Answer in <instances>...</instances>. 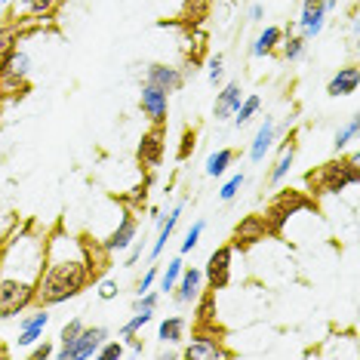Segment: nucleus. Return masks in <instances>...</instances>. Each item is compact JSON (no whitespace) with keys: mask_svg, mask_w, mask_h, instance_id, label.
<instances>
[{"mask_svg":"<svg viewBox=\"0 0 360 360\" xmlns=\"http://www.w3.org/2000/svg\"><path fill=\"white\" fill-rule=\"evenodd\" d=\"M136 231H139V225H136V216H133V212H124V219H120V225L114 228V231H111L108 237H105L102 250H105V252H120V250L133 247V240H136Z\"/></svg>","mask_w":360,"mask_h":360,"instance_id":"nucleus-10","label":"nucleus"},{"mask_svg":"<svg viewBox=\"0 0 360 360\" xmlns=\"http://www.w3.org/2000/svg\"><path fill=\"white\" fill-rule=\"evenodd\" d=\"M46 323H50V314H46L44 308H40L37 314L25 317V321L19 323V345H22V348H31V345H37V342L44 339V330H46Z\"/></svg>","mask_w":360,"mask_h":360,"instance_id":"nucleus-13","label":"nucleus"},{"mask_svg":"<svg viewBox=\"0 0 360 360\" xmlns=\"http://www.w3.org/2000/svg\"><path fill=\"white\" fill-rule=\"evenodd\" d=\"M89 281H93V262H89V250L84 247V240L56 231L46 240V259L37 277L34 302L40 308L62 305V302L80 296Z\"/></svg>","mask_w":360,"mask_h":360,"instance_id":"nucleus-2","label":"nucleus"},{"mask_svg":"<svg viewBox=\"0 0 360 360\" xmlns=\"http://www.w3.org/2000/svg\"><path fill=\"white\" fill-rule=\"evenodd\" d=\"M292 160H296V142H292V139H290V145H283V148H281V158H277L274 169H271V185H281L283 179L290 176Z\"/></svg>","mask_w":360,"mask_h":360,"instance_id":"nucleus-23","label":"nucleus"},{"mask_svg":"<svg viewBox=\"0 0 360 360\" xmlns=\"http://www.w3.org/2000/svg\"><path fill=\"white\" fill-rule=\"evenodd\" d=\"M274 136H277L274 117H265V124L259 127V133H256V139H252V145H250V160L252 163L265 160V154L271 151V145H274Z\"/></svg>","mask_w":360,"mask_h":360,"instance_id":"nucleus-17","label":"nucleus"},{"mask_svg":"<svg viewBox=\"0 0 360 360\" xmlns=\"http://www.w3.org/2000/svg\"><path fill=\"white\" fill-rule=\"evenodd\" d=\"M182 357L185 360H216V357H234L228 348L219 345V339H212V335H198V339H191V345H188L182 351Z\"/></svg>","mask_w":360,"mask_h":360,"instance_id":"nucleus-11","label":"nucleus"},{"mask_svg":"<svg viewBox=\"0 0 360 360\" xmlns=\"http://www.w3.org/2000/svg\"><path fill=\"white\" fill-rule=\"evenodd\" d=\"M281 40H283V31L271 25V28H265V31H262V34H259L256 40H252L250 53L256 56V59H262V56H271V53L277 50V46H281Z\"/></svg>","mask_w":360,"mask_h":360,"instance_id":"nucleus-19","label":"nucleus"},{"mask_svg":"<svg viewBox=\"0 0 360 360\" xmlns=\"http://www.w3.org/2000/svg\"><path fill=\"white\" fill-rule=\"evenodd\" d=\"M56 6H59V0H19L15 19H19V15H25V19H44V15H50Z\"/></svg>","mask_w":360,"mask_h":360,"instance_id":"nucleus-22","label":"nucleus"},{"mask_svg":"<svg viewBox=\"0 0 360 360\" xmlns=\"http://www.w3.org/2000/svg\"><path fill=\"white\" fill-rule=\"evenodd\" d=\"M179 219H182V203L169 210L167 222H160V234H158V240H154V247H151V259H158L160 252H163V247H167V243H169V237H173L176 225H179Z\"/></svg>","mask_w":360,"mask_h":360,"instance_id":"nucleus-20","label":"nucleus"},{"mask_svg":"<svg viewBox=\"0 0 360 360\" xmlns=\"http://www.w3.org/2000/svg\"><path fill=\"white\" fill-rule=\"evenodd\" d=\"M139 105H142V114L151 120L154 127H163L167 124V111H169V96L163 89L145 84L142 86V96H139Z\"/></svg>","mask_w":360,"mask_h":360,"instance_id":"nucleus-6","label":"nucleus"},{"mask_svg":"<svg viewBox=\"0 0 360 360\" xmlns=\"http://www.w3.org/2000/svg\"><path fill=\"white\" fill-rule=\"evenodd\" d=\"M222 77H225V59H222V56H212V59H210V84L219 86V84H222Z\"/></svg>","mask_w":360,"mask_h":360,"instance_id":"nucleus-35","label":"nucleus"},{"mask_svg":"<svg viewBox=\"0 0 360 360\" xmlns=\"http://www.w3.org/2000/svg\"><path fill=\"white\" fill-rule=\"evenodd\" d=\"M305 44H308L305 37H290V40H283V44H281L283 59H286V62H299L302 56H305Z\"/></svg>","mask_w":360,"mask_h":360,"instance_id":"nucleus-28","label":"nucleus"},{"mask_svg":"<svg viewBox=\"0 0 360 360\" xmlns=\"http://www.w3.org/2000/svg\"><path fill=\"white\" fill-rule=\"evenodd\" d=\"M154 281H158V265H151L148 271H145L142 281H139V286H136V292H139V296H142V292H148L151 286H154Z\"/></svg>","mask_w":360,"mask_h":360,"instance_id":"nucleus-38","label":"nucleus"},{"mask_svg":"<svg viewBox=\"0 0 360 360\" xmlns=\"http://www.w3.org/2000/svg\"><path fill=\"white\" fill-rule=\"evenodd\" d=\"M323 6H326V13H330V10H335V6H339V0H323Z\"/></svg>","mask_w":360,"mask_h":360,"instance_id":"nucleus-44","label":"nucleus"},{"mask_svg":"<svg viewBox=\"0 0 360 360\" xmlns=\"http://www.w3.org/2000/svg\"><path fill=\"white\" fill-rule=\"evenodd\" d=\"M354 136H357V117H351L345 127L339 129V133H335V151H342V148H348L351 142H354Z\"/></svg>","mask_w":360,"mask_h":360,"instance_id":"nucleus-30","label":"nucleus"},{"mask_svg":"<svg viewBox=\"0 0 360 360\" xmlns=\"http://www.w3.org/2000/svg\"><path fill=\"white\" fill-rule=\"evenodd\" d=\"M262 108V99L259 96H243V102L237 105V111H234V127L240 129V127H247L252 117H256V111Z\"/></svg>","mask_w":360,"mask_h":360,"instance_id":"nucleus-25","label":"nucleus"},{"mask_svg":"<svg viewBox=\"0 0 360 360\" xmlns=\"http://www.w3.org/2000/svg\"><path fill=\"white\" fill-rule=\"evenodd\" d=\"M357 84H360V71L354 68V65H351V68H339V75L330 80L326 93H330L333 99H342V96L357 93Z\"/></svg>","mask_w":360,"mask_h":360,"instance_id":"nucleus-18","label":"nucleus"},{"mask_svg":"<svg viewBox=\"0 0 360 360\" xmlns=\"http://www.w3.org/2000/svg\"><path fill=\"white\" fill-rule=\"evenodd\" d=\"M179 274H182V256H176V259L167 262V271H163V277H160V292H173Z\"/></svg>","mask_w":360,"mask_h":360,"instance_id":"nucleus-27","label":"nucleus"},{"mask_svg":"<svg viewBox=\"0 0 360 360\" xmlns=\"http://www.w3.org/2000/svg\"><path fill=\"white\" fill-rule=\"evenodd\" d=\"M262 15H265V6H262V4H252V6H250V19H252V22H262Z\"/></svg>","mask_w":360,"mask_h":360,"instance_id":"nucleus-42","label":"nucleus"},{"mask_svg":"<svg viewBox=\"0 0 360 360\" xmlns=\"http://www.w3.org/2000/svg\"><path fill=\"white\" fill-rule=\"evenodd\" d=\"M200 323H212V296L200 302Z\"/></svg>","mask_w":360,"mask_h":360,"instance_id":"nucleus-40","label":"nucleus"},{"mask_svg":"<svg viewBox=\"0 0 360 360\" xmlns=\"http://www.w3.org/2000/svg\"><path fill=\"white\" fill-rule=\"evenodd\" d=\"M6 234H10V231H6V225H0V247H4V240H6Z\"/></svg>","mask_w":360,"mask_h":360,"instance_id":"nucleus-45","label":"nucleus"},{"mask_svg":"<svg viewBox=\"0 0 360 360\" xmlns=\"http://www.w3.org/2000/svg\"><path fill=\"white\" fill-rule=\"evenodd\" d=\"M114 296H117V283H114V281H102V286H99V299L108 302V299H114Z\"/></svg>","mask_w":360,"mask_h":360,"instance_id":"nucleus-39","label":"nucleus"},{"mask_svg":"<svg viewBox=\"0 0 360 360\" xmlns=\"http://www.w3.org/2000/svg\"><path fill=\"white\" fill-rule=\"evenodd\" d=\"M357 163L360 158L357 154H351L348 160H333L326 163V167L321 169V173H311V185H317V191L321 194H333V191H342L345 185H354L357 182Z\"/></svg>","mask_w":360,"mask_h":360,"instance_id":"nucleus-3","label":"nucleus"},{"mask_svg":"<svg viewBox=\"0 0 360 360\" xmlns=\"http://www.w3.org/2000/svg\"><path fill=\"white\" fill-rule=\"evenodd\" d=\"M231 256L234 247L212 250V256L207 259V271H203V277L210 281V290H225L228 286V281H231Z\"/></svg>","mask_w":360,"mask_h":360,"instance_id":"nucleus-5","label":"nucleus"},{"mask_svg":"<svg viewBox=\"0 0 360 360\" xmlns=\"http://www.w3.org/2000/svg\"><path fill=\"white\" fill-rule=\"evenodd\" d=\"M158 339L163 345H179L185 339V317H167L158 330Z\"/></svg>","mask_w":360,"mask_h":360,"instance_id":"nucleus-24","label":"nucleus"},{"mask_svg":"<svg viewBox=\"0 0 360 360\" xmlns=\"http://www.w3.org/2000/svg\"><path fill=\"white\" fill-rule=\"evenodd\" d=\"M139 256H142V243H136V247H133V252H129V259H127V265H136Z\"/></svg>","mask_w":360,"mask_h":360,"instance_id":"nucleus-43","label":"nucleus"},{"mask_svg":"<svg viewBox=\"0 0 360 360\" xmlns=\"http://www.w3.org/2000/svg\"><path fill=\"white\" fill-rule=\"evenodd\" d=\"M0 4H13V0H0Z\"/></svg>","mask_w":360,"mask_h":360,"instance_id":"nucleus-46","label":"nucleus"},{"mask_svg":"<svg viewBox=\"0 0 360 360\" xmlns=\"http://www.w3.org/2000/svg\"><path fill=\"white\" fill-rule=\"evenodd\" d=\"M243 102V89L240 84H225L222 86V93L216 96V108H212V117L216 120H228V117H234V111H237V105Z\"/></svg>","mask_w":360,"mask_h":360,"instance_id":"nucleus-16","label":"nucleus"},{"mask_svg":"<svg viewBox=\"0 0 360 360\" xmlns=\"http://www.w3.org/2000/svg\"><path fill=\"white\" fill-rule=\"evenodd\" d=\"M200 281H203V271L200 268H182V274H179V281H176V302L179 305H191L194 299L200 296Z\"/></svg>","mask_w":360,"mask_h":360,"instance_id":"nucleus-12","label":"nucleus"},{"mask_svg":"<svg viewBox=\"0 0 360 360\" xmlns=\"http://www.w3.org/2000/svg\"><path fill=\"white\" fill-rule=\"evenodd\" d=\"M151 321H154V311H136L133 321H127L124 326H120V335H124V339H129V335H136L145 323H151Z\"/></svg>","mask_w":360,"mask_h":360,"instance_id":"nucleus-29","label":"nucleus"},{"mask_svg":"<svg viewBox=\"0 0 360 360\" xmlns=\"http://www.w3.org/2000/svg\"><path fill=\"white\" fill-rule=\"evenodd\" d=\"M158 302H160V292H142V296L136 299V311H154L158 308Z\"/></svg>","mask_w":360,"mask_h":360,"instance_id":"nucleus-36","label":"nucleus"},{"mask_svg":"<svg viewBox=\"0 0 360 360\" xmlns=\"http://www.w3.org/2000/svg\"><path fill=\"white\" fill-rule=\"evenodd\" d=\"M139 160L145 167H158L163 160V129L160 127H154L142 136V142H139Z\"/></svg>","mask_w":360,"mask_h":360,"instance_id":"nucleus-15","label":"nucleus"},{"mask_svg":"<svg viewBox=\"0 0 360 360\" xmlns=\"http://www.w3.org/2000/svg\"><path fill=\"white\" fill-rule=\"evenodd\" d=\"M145 84H151V86H158L163 89V93H179L185 84V75L179 68H173V65H151L148 68V75H145Z\"/></svg>","mask_w":360,"mask_h":360,"instance_id":"nucleus-9","label":"nucleus"},{"mask_svg":"<svg viewBox=\"0 0 360 360\" xmlns=\"http://www.w3.org/2000/svg\"><path fill=\"white\" fill-rule=\"evenodd\" d=\"M243 182H247V176H243V173H234V176L222 185V191H219V200H225V203H228V200H234V194L243 188Z\"/></svg>","mask_w":360,"mask_h":360,"instance_id":"nucleus-31","label":"nucleus"},{"mask_svg":"<svg viewBox=\"0 0 360 360\" xmlns=\"http://www.w3.org/2000/svg\"><path fill=\"white\" fill-rule=\"evenodd\" d=\"M105 339H108V330H105V326H84L80 335L75 339V345H71V351H68V360H93Z\"/></svg>","mask_w":360,"mask_h":360,"instance_id":"nucleus-7","label":"nucleus"},{"mask_svg":"<svg viewBox=\"0 0 360 360\" xmlns=\"http://www.w3.org/2000/svg\"><path fill=\"white\" fill-rule=\"evenodd\" d=\"M96 357H99V360H117V357H124V345H120V342H108V339H105L99 345V351H96Z\"/></svg>","mask_w":360,"mask_h":360,"instance_id":"nucleus-34","label":"nucleus"},{"mask_svg":"<svg viewBox=\"0 0 360 360\" xmlns=\"http://www.w3.org/2000/svg\"><path fill=\"white\" fill-rule=\"evenodd\" d=\"M46 240L31 228H15L0 247V317H13L34 302Z\"/></svg>","mask_w":360,"mask_h":360,"instance_id":"nucleus-1","label":"nucleus"},{"mask_svg":"<svg viewBox=\"0 0 360 360\" xmlns=\"http://www.w3.org/2000/svg\"><path fill=\"white\" fill-rule=\"evenodd\" d=\"M15 44H19V34H15V28H4V31H0V62H4L6 56L15 50Z\"/></svg>","mask_w":360,"mask_h":360,"instance_id":"nucleus-33","label":"nucleus"},{"mask_svg":"<svg viewBox=\"0 0 360 360\" xmlns=\"http://www.w3.org/2000/svg\"><path fill=\"white\" fill-rule=\"evenodd\" d=\"M28 68H31V59H28V53H25V50H13L4 62H0V71H4V75L19 77V80H25V77H28Z\"/></svg>","mask_w":360,"mask_h":360,"instance_id":"nucleus-21","label":"nucleus"},{"mask_svg":"<svg viewBox=\"0 0 360 360\" xmlns=\"http://www.w3.org/2000/svg\"><path fill=\"white\" fill-rule=\"evenodd\" d=\"M194 129H185L182 133V145H179V160H188L191 158V151H194Z\"/></svg>","mask_w":360,"mask_h":360,"instance_id":"nucleus-37","label":"nucleus"},{"mask_svg":"<svg viewBox=\"0 0 360 360\" xmlns=\"http://www.w3.org/2000/svg\"><path fill=\"white\" fill-rule=\"evenodd\" d=\"M203 228H207V222H203V219H198V222L188 228V234H185V240H182V256H185V252H191L194 247H198V240H200Z\"/></svg>","mask_w":360,"mask_h":360,"instance_id":"nucleus-32","label":"nucleus"},{"mask_svg":"<svg viewBox=\"0 0 360 360\" xmlns=\"http://www.w3.org/2000/svg\"><path fill=\"white\" fill-rule=\"evenodd\" d=\"M265 234H268L265 216H247L240 225L234 228V247H247V243L265 240Z\"/></svg>","mask_w":360,"mask_h":360,"instance_id":"nucleus-14","label":"nucleus"},{"mask_svg":"<svg viewBox=\"0 0 360 360\" xmlns=\"http://www.w3.org/2000/svg\"><path fill=\"white\" fill-rule=\"evenodd\" d=\"M326 25V6L323 0H305L302 4V15H299V37L314 40Z\"/></svg>","mask_w":360,"mask_h":360,"instance_id":"nucleus-8","label":"nucleus"},{"mask_svg":"<svg viewBox=\"0 0 360 360\" xmlns=\"http://www.w3.org/2000/svg\"><path fill=\"white\" fill-rule=\"evenodd\" d=\"M31 357H34V360H46V357H53V345H50V342H44V345H37L34 351H31Z\"/></svg>","mask_w":360,"mask_h":360,"instance_id":"nucleus-41","label":"nucleus"},{"mask_svg":"<svg viewBox=\"0 0 360 360\" xmlns=\"http://www.w3.org/2000/svg\"><path fill=\"white\" fill-rule=\"evenodd\" d=\"M308 207V200L302 198L299 191H281L277 194V200L271 203V210H268V216H265V222H268V231H281L283 222L292 216V212H299V210H305Z\"/></svg>","mask_w":360,"mask_h":360,"instance_id":"nucleus-4","label":"nucleus"},{"mask_svg":"<svg viewBox=\"0 0 360 360\" xmlns=\"http://www.w3.org/2000/svg\"><path fill=\"white\" fill-rule=\"evenodd\" d=\"M231 160H234V151L231 148H219L216 154H210L207 158V176H222L228 167H231Z\"/></svg>","mask_w":360,"mask_h":360,"instance_id":"nucleus-26","label":"nucleus"}]
</instances>
